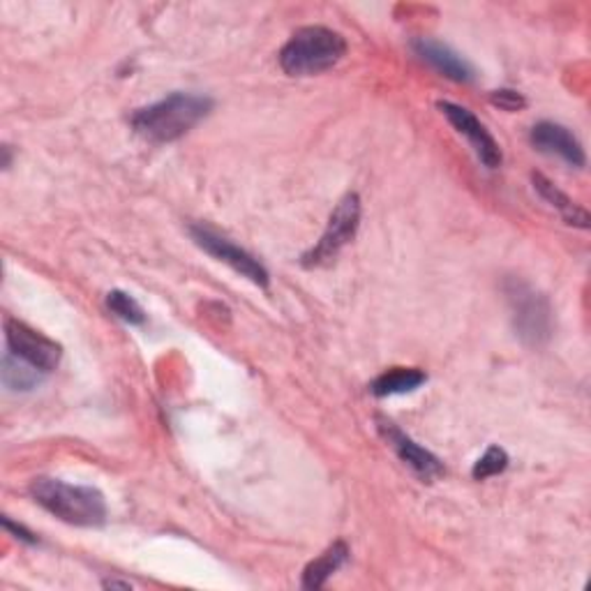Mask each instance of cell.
Segmentation results:
<instances>
[{
    "instance_id": "cell-15",
    "label": "cell",
    "mask_w": 591,
    "mask_h": 591,
    "mask_svg": "<svg viewBox=\"0 0 591 591\" xmlns=\"http://www.w3.org/2000/svg\"><path fill=\"white\" fill-rule=\"evenodd\" d=\"M42 374L37 368H33L31 363L21 361L19 357H14V353H6L3 359V384L10 388V391H33L40 382H42Z\"/></svg>"
},
{
    "instance_id": "cell-4",
    "label": "cell",
    "mask_w": 591,
    "mask_h": 591,
    "mask_svg": "<svg viewBox=\"0 0 591 591\" xmlns=\"http://www.w3.org/2000/svg\"><path fill=\"white\" fill-rule=\"evenodd\" d=\"M504 292L517 338L529 347L546 344L552 336V307L548 298L517 277L506 280Z\"/></svg>"
},
{
    "instance_id": "cell-17",
    "label": "cell",
    "mask_w": 591,
    "mask_h": 591,
    "mask_svg": "<svg viewBox=\"0 0 591 591\" xmlns=\"http://www.w3.org/2000/svg\"><path fill=\"white\" fill-rule=\"evenodd\" d=\"M506 467H508V456H506L504 448L490 446L485 456L474 464V469H471V477H474L477 481H485V479L502 474Z\"/></svg>"
},
{
    "instance_id": "cell-16",
    "label": "cell",
    "mask_w": 591,
    "mask_h": 591,
    "mask_svg": "<svg viewBox=\"0 0 591 591\" xmlns=\"http://www.w3.org/2000/svg\"><path fill=\"white\" fill-rule=\"evenodd\" d=\"M107 307L118 319L130 324V326H141L146 321L144 307H141L130 294H125L121 289H113L107 294Z\"/></svg>"
},
{
    "instance_id": "cell-8",
    "label": "cell",
    "mask_w": 591,
    "mask_h": 591,
    "mask_svg": "<svg viewBox=\"0 0 591 591\" xmlns=\"http://www.w3.org/2000/svg\"><path fill=\"white\" fill-rule=\"evenodd\" d=\"M437 109L446 116V121L453 125V130L469 141V146L474 149L477 157L485 164L488 169L500 167L502 160H504L502 149H500V144H496L494 136L485 130V125L479 121L474 113H471L464 107H460V105L444 102V100L437 102Z\"/></svg>"
},
{
    "instance_id": "cell-20",
    "label": "cell",
    "mask_w": 591,
    "mask_h": 591,
    "mask_svg": "<svg viewBox=\"0 0 591 591\" xmlns=\"http://www.w3.org/2000/svg\"><path fill=\"white\" fill-rule=\"evenodd\" d=\"M102 587L105 589H132V584L128 580H105Z\"/></svg>"
},
{
    "instance_id": "cell-18",
    "label": "cell",
    "mask_w": 591,
    "mask_h": 591,
    "mask_svg": "<svg viewBox=\"0 0 591 591\" xmlns=\"http://www.w3.org/2000/svg\"><path fill=\"white\" fill-rule=\"evenodd\" d=\"M492 105L494 107H500L504 111H519V109H525L527 107V100L519 96L517 90H511V88H500V90H492V96H490Z\"/></svg>"
},
{
    "instance_id": "cell-1",
    "label": "cell",
    "mask_w": 591,
    "mask_h": 591,
    "mask_svg": "<svg viewBox=\"0 0 591 591\" xmlns=\"http://www.w3.org/2000/svg\"><path fill=\"white\" fill-rule=\"evenodd\" d=\"M210 109V98L195 96V92H172L164 100L136 111L132 116V128L153 144H172L195 130Z\"/></svg>"
},
{
    "instance_id": "cell-14",
    "label": "cell",
    "mask_w": 591,
    "mask_h": 591,
    "mask_svg": "<svg viewBox=\"0 0 591 591\" xmlns=\"http://www.w3.org/2000/svg\"><path fill=\"white\" fill-rule=\"evenodd\" d=\"M347 557H349V548L344 546V543L342 540L333 543V546H330L321 557L307 563V569L303 573V587L321 589L328 582V578H333L342 569Z\"/></svg>"
},
{
    "instance_id": "cell-9",
    "label": "cell",
    "mask_w": 591,
    "mask_h": 591,
    "mask_svg": "<svg viewBox=\"0 0 591 591\" xmlns=\"http://www.w3.org/2000/svg\"><path fill=\"white\" fill-rule=\"evenodd\" d=\"M376 428H380L382 437L386 439V444L397 453V458L402 462H405L420 481L433 483L435 479H439V477L446 474V469H444L441 460L437 456H433L430 451H425L423 446H418L412 437H407L405 433H402L393 420L380 416V418H376Z\"/></svg>"
},
{
    "instance_id": "cell-7",
    "label": "cell",
    "mask_w": 591,
    "mask_h": 591,
    "mask_svg": "<svg viewBox=\"0 0 591 591\" xmlns=\"http://www.w3.org/2000/svg\"><path fill=\"white\" fill-rule=\"evenodd\" d=\"M6 338H8V349L19 357L21 361L31 363L40 372H52L58 368L63 349L54 340L37 333L31 326L17 319L6 321Z\"/></svg>"
},
{
    "instance_id": "cell-6",
    "label": "cell",
    "mask_w": 591,
    "mask_h": 591,
    "mask_svg": "<svg viewBox=\"0 0 591 591\" xmlns=\"http://www.w3.org/2000/svg\"><path fill=\"white\" fill-rule=\"evenodd\" d=\"M190 233H193L195 243L204 252H208L210 256H216L218 262L227 264L231 271H236L239 275L248 277L252 282V285H256V287H269V282H271L269 271L248 250H243L241 245H236L233 241L227 239V236L218 233L216 229H210L206 225L190 227Z\"/></svg>"
},
{
    "instance_id": "cell-11",
    "label": "cell",
    "mask_w": 591,
    "mask_h": 591,
    "mask_svg": "<svg viewBox=\"0 0 591 591\" xmlns=\"http://www.w3.org/2000/svg\"><path fill=\"white\" fill-rule=\"evenodd\" d=\"M414 52L420 61L430 63L437 73H441L448 79L464 81V84L474 79V69H471V65L464 58H460L451 46L435 42L430 37H420L414 42Z\"/></svg>"
},
{
    "instance_id": "cell-3",
    "label": "cell",
    "mask_w": 591,
    "mask_h": 591,
    "mask_svg": "<svg viewBox=\"0 0 591 591\" xmlns=\"http://www.w3.org/2000/svg\"><path fill=\"white\" fill-rule=\"evenodd\" d=\"M347 54L340 33L324 26L298 29L280 52V67L292 77H313L336 67Z\"/></svg>"
},
{
    "instance_id": "cell-19",
    "label": "cell",
    "mask_w": 591,
    "mask_h": 591,
    "mask_svg": "<svg viewBox=\"0 0 591 591\" xmlns=\"http://www.w3.org/2000/svg\"><path fill=\"white\" fill-rule=\"evenodd\" d=\"M3 525H6V529H8V532H12V534H17V538H21V540H26V543H37V538H35V534H31L29 529H23L21 525H14V523H12V519H10V517H3Z\"/></svg>"
},
{
    "instance_id": "cell-10",
    "label": "cell",
    "mask_w": 591,
    "mask_h": 591,
    "mask_svg": "<svg viewBox=\"0 0 591 591\" xmlns=\"http://www.w3.org/2000/svg\"><path fill=\"white\" fill-rule=\"evenodd\" d=\"M532 144L548 155H557L563 162H569L571 167H584V149L578 141V136L559 123L543 121L532 128Z\"/></svg>"
},
{
    "instance_id": "cell-12",
    "label": "cell",
    "mask_w": 591,
    "mask_h": 591,
    "mask_svg": "<svg viewBox=\"0 0 591 591\" xmlns=\"http://www.w3.org/2000/svg\"><path fill=\"white\" fill-rule=\"evenodd\" d=\"M425 382H428V374L418 368H393L376 376V380L370 384V391L376 397L405 395V393L420 388Z\"/></svg>"
},
{
    "instance_id": "cell-13",
    "label": "cell",
    "mask_w": 591,
    "mask_h": 591,
    "mask_svg": "<svg viewBox=\"0 0 591 591\" xmlns=\"http://www.w3.org/2000/svg\"><path fill=\"white\" fill-rule=\"evenodd\" d=\"M534 180V187L536 193L546 199L552 208L559 210V216L563 218L566 225H573V227H580V229H589V212L584 208H580L576 201H571L569 197H566L559 187H555L546 176L540 174H534L532 176Z\"/></svg>"
},
{
    "instance_id": "cell-2",
    "label": "cell",
    "mask_w": 591,
    "mask_h": 591,
    "mask_svg": "<svg viewBox=\"0 0 591 591\" xmlns=\"http://www.w3.org/2000/svg\"><path fill=\"white\" fill-rule=\"evenodd\" d=\"M33 500L52 515L75 527H102L107 523L105 494L90 485H69L58 479H37Z\"/></svg>"
},
{
    "instance_id": "cell-5",
    "label": "cell",
    "mask_w": 591,
    "mask_h": 591,
    "mask_svg": "<svg viewBox=\"0 0 591 591\" xmlns=\"http://www.w3.org/2000/svg\"><path fill=\"white\" fill-rule=\"evenodd\" d=\"M361 225V199L359 195H347L333 210V216L328 220V227L319 243L303 254V266L305 269H319L328 266L330 262H336L340 250L353 241Z\"/></svg>"
}]
</instances>
